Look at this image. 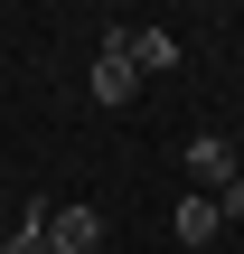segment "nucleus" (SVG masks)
Segmentation results:
<instances>
[{"instance_id":"nucleus-1","label":"nucleus","mask_w":244,"mask_h":254,"mask_svg":"<svg viewBox=\"0 0 244 254\" xmlns=\"http://www.w3.org/2000/svg\"><path fill=\"white\" fill-rule=\"evenodd\" d=\"M94 245H103V207H85V198L47 207V254H94Z\"/></svg>"},{"instance_id":"nucleus-2","label":"nucleus","mask_w":244,"mask_h":254,"mask_svg":"<svg viewBox=\"0 0 244 254\" xmlns=\"http://www.w3.org/2000/svg\"><path fill=\"white\" fill-rule=\"evenodd\" d=\"M85 85H94V104H132V94H141V66H132L113 38H94V75H85Z\"/></svg>"},{"instance_id":"nucleus-3","label":"nucleus","mask_w":244,"mask_h":254,"mask_svg":"<svg viewBox=\"0 0 244 254\" xmlns=\"http://www.w3.org/2000/svg\"><path fill=\"white\" fill-rule=\"evenodd\" d=\"M103 38H113L141 75H169V66H179V38H169V28H103Z\"/></svg>"},{"instance_id":"nucleus-4","label":"nucleus","mask_w":244,"mask_h":254,"mask_svg":"<svg viewBox=\"0 0 244 254\" xmlns=\"http://www.w3.org/2000/svg\"><path fill=\"white\" fill-rule=\"evenodd\" d=\"M188 170H197L207 198H216V189L235 179V141H226V132H188Z\"/></svg>"},{"instance_id":"nucleus-5","label":"nucleus","mask_w":244,"mask_h":254,"mask_svg":"<svg viewBox=\"0 0 244 254\" xmlns=\"http://www.w3.org/2000/svg\"><path fill=\"white\" fill-rule=\"evenodd\" d=\"M169 226H179V245H216V226H226V217H216V198L197 189V198H179V217H169Z\"/></svg>"},{"instance_id":"nucleus-6","label":"nucleus","mask_w":244,"mask_h":254,"mask_svg":"<svg viewBox=\"0 0 244 254\" xmlns=\"http://www.w3.org/2000/svg\"><path fill=\"white\" fill-rule=\"evenodd\" d=\"M0 254H47V198H28V207L9 217V236H0Z\"/></svg>"},{"instance_id":"nucleus-7","label":"nucleus","mask_w":244,"mask_h":254,"mask_svg":"<svg viewBox=\"0 0 244 254\" xmlns=\"http://www.w3.org/2000/svg\"><path fill=\"white\" fill-rule=\"evenodd\" d=\"M216 217H226V226H244V179H226V189H216Z\"/></svg>"},{"instance_id":"nucleus-8","label":"nucleus","mask_w":244,"mask_h":254,"mask_svg":"<svg viewBox=\"0 0 244 254\" xmlns=\"http://www.w3.org/2000/svg\"><path fill=\"white\" fill-rule=\"evenodd\" d=\"M0 207H9V198H0Z\"/></svg>"}]
</instances>
